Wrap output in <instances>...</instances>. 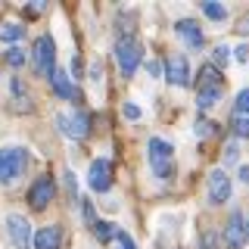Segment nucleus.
<instances>
[{
    "label": "nucleus",
    "mask_w": 249,
    "mask_h": 249,
    "mask_svg": "<svg viewBox=\"0 0 249 249\" xmlns=\"http://www.w3.org/2000/svg\"><path fill=\"white\" fill-rule=\"evenodd\" d=\"M44 6H47V3H44V0H35V3H31V13H41V10H44Z\"/></svg>",
    "instance_id": "2f4dec72"
},
{
    "label": "nucleus",
    "mask_w": 249,
    "mask_h": 249,
    "mask_svg": "<svg viewBox=\"0 0 249 249\" xmlns=\"http://www.w3.org/2000/svg\"><path fill=\"white\" fill-rule=\"evenodd\" d=\"M231 128H233V134H237V137L249 140V115H233Z\"/></svg>",
    "instance_id": "412c9836"
},
{
    "label": "nucleus",
    "mask_w": 249,
    "mask_h": 249,
    "mask_svg": "<svg viewBox=\"0 0 249 249\" xmlns=\"http://www.w3.org/2000/svg\"><path fill=\"white\" fill-rule=\"evenodd\" d=\"M224 93V75L215 66L199 69V88H196V109H212Z\"/></svg>",
    "instance_id": "7ed1b4c3"
},
{
    "label": "nucleus",
    "mask_w": 249,
    "mask_h": 249,
    "mask_svg": "<svg viewBox=\"0 0 249 249\" xmlns=\"http://www.w3.org/2000/svg\"><path fill=\"white\" fill-rule=\"evenodd\" d=\"M175 35L181 37V41L190 47V50H199L202 47V28H199V22H193V19H181V22H175Z\"/></svg>",
    "instance_id": "ddd939ff"
},
{
    "label": "nucleus",
    "mask_w": 249,
    "mask_h": 249,
    "mask_svg": "<svg viewBox=\"0 0 249 249\" xmlns=\"http://www.w3.org/2000/svg\"><path fill=\"white\" fill-rule=\"evenodd\" d=\"M88 184L93 193H106L112 187V162L109 159H93L88 171Z\"/></svg>",
    "instance_id": "1a4fd4ad"
},
{
    "label": "nucleus",
    "mask_w": 249,
    "mask_h": 249,
    "mask_svg": "<svg viewBox=\"0 0 249 249\" xmlns=\"http://www.w3.org/2000/svg\"><path fill=\"white\" fill-rule=\"evenodd\" d=\"M56 124H59V131L66 137H72V140H84L90 134V119L78 109V112H59L56 115Z\"/></svg>",
    "instance_id": "423d86ee"
},
{
    "label": "nucleus",
    "mask_w": 249,
    "mask_h": 249,
    "mask_svg": "<svg viewBox=\"0 0 249 249\" xmlns=\"http://www.w3.org/2000/svg\"><path fill=\"white\" fill-rule=\"evenodd\" d=\"M81 212H84V221L93 228V224H97V215H93V202L90 199H81Z\"/></svg>",
    "instance_id": "bb28decb"
},
{
    "label": "nucleus",
    "mask_w": 249,
    "mask_h": 249,
    "mask_svg": "<svg viewBox=\"0 0 249 249\" xmlns=\"http://www.w3.org/2000/svg\"><path fill=\"white\" fill-rule=\"evenodd\" d=\"M106 246H109V249H137V246H134V240H131V237H128V233H124L122 228L115 231V237L109 240Z\"/></svg>",
    "instance_id": "6ab92c4d"
},
{
    "label": "nucleus",
    "mask_w": 249,
    "mask_h": 249,
    "mask_svg": "<svg viewBox=\"0 0 249 249\" xmlns=\"http://www.w3.org/2000/svg\"><path fill=\"white\" fill-rule=\"evenodd\" d=\"M66 193H69V199L75 202V196H78V181H75V171H66Z\"/></svg>",
    "instance_id": "393cba45"
},
{
    "label": "nucleus",
    "mask_w": 249,
    "mask_h": 249,
    "mask_svg": "<svg viewBox=\"0 0 249 249\" xmlns=\"http://www.w3.org/2000/svg\"><path fill=\"white\" fill-rule=\"evenodd\" d=\"M50 88L56 97L62 100H78V90H75V84H72V78H69V72H62V69H56V72L50 75Z\"/></svg>",
    "instance_id": "2eb2a0df"
},
{
    "label": "nucleus",
    "mask_w": 249,
    "mask_h": 249,
    "mask_svg": "<svg viewBox=\"0 0 249 249\" xmlns=\"http://www.w3.org/2000/svg\"><path fill=\"white\" fill-rule=\"evenodd\" d=\"M115 62H119V72L124 78H131L137 72V66L143 62V47H140L134 35H122L115 41Z\"/></svg>",
    "instance_id": "20e7f679"
},
{
    "label": "nucleus",
    "mask_w": 249,
    "mask_h": 249,
    "mask_svg": "<svg viewBox=\"0 0 249 249\" xmlns=\"http://www.w3.org/2000/svg\"><path fill=\"white\" fill-rule=\"evenodd\" d=\"M212 59L218 62V66H228V59H231V47H224V44H218L215 50H212Z\"/></svg>",
    "instance_id": "5701e85b"
},
{
    "label": "nucleus",
    "mask_w": 249,
    "mask_h": 249,
    "mask_svg": "<svg viewBox=\"0 0 249 249\" xmlns=\"http://www.w3.org/2000/svg\"><path fill=\"white\" fill-rule=\"evenodd\" d=\"M146 159H150V168L159 181H168L175 175V146L162 137H150L146 143Z\"/></svg>",
    "instance_id": "f03ea898"
},
{
    "label": "nucleus",
    "mask_w": 249,
    "mask_h": 249,
    "mask_svg": "<svg viewBox=\"0 0 249 249\" xmlns=\"http://www.w3.org/2000/svg\"><path fill=\"white\" fill-rule=\"evenodd\" d=\"M6 233H10L16 249H31V237L35 233H31V224H28L25 215H19V212L6 215Z\"/></svg>",
    "instance_id": "6e6552de"
},
{
    "label": "nucleus",
    "mask_w": 249,
    "mask_h": 249,
    "mask_svg": "<svg viewBox=\"0 0 249 249\" xmlns=\"http://www.w3.org/2000/svg\"><path fill=\"white\" fill-rule=\"evenodd\" d=\"M240 181H243V184H249V165H243V168H240Z\"/></svg>",
    "instance_id": "7c9ffc66"
},
{
    "label": "nucleus",
    "mask_w": 249,
    "mask_h": 249,
    "mask_svg": "<svg viewBox=\"0 0 249 249\" xmlns=\"http://www.w3.org/2000/svg\"><path fill=\"white\" fill-rule=\"evenodd\" d=\"M90 81H93V84H100V81H103V62H100V59L90 66Z\"/></svg>",
    "instance_id": "cd10ccee"
},
{
    "label": "nucleus",
    "mask_w": 249,
    "mask_h": 249,
    "mask_svg": "<svg viewBox=\"0 0 249 249\" xmlns=\"http://www.w3.org/2000/svg\"><path fill=\"white\" fill-rule=\"evenodd\" d=\"M122 112L128 115L131 122H137V119H140V106H137V103H124V109H122Z\"/></svg>",
    "instance_id": "c85d7f7f"
},
{
    "label": "nucleus",
    "mask_w": 249,
    "mask_h": 249,
    "mask_svg": "<svg viewBox=\"0 0 249 249\" xmlns=\"http://www.w3.org/2000/svg\"><path fill=\"white\" fill-rule=\"evenodd\" d=\"M233 106H237V115H249V88H243L237 93V103Z\"/></svg>",
    "instance_id": "4be33fe9"
},
{
    "label": "nucleus",
    "mask_w": 249,
    "mask_h": 249,
    "mask_svg": "<svg viewBox=\"0 0 249 249\" xmlns=\"http://www.w3.org/2000/svg\"><path fill=\"white\" fill-rule=\"evenodd\" d=\"M25 168H28V150L25 146H0V184L3 187H10L16 184L22 175H25Z\"/></svg>",
    "instance_id": "f257e3e1"
},
{
    "label": "nucleus",
    "mask_w": 249,
    "mask_h": 249,
    "mask_svg": "<svg viewBox=\"0 0 249 249\" xmlns=\"http://www.w3.org/2000/svg\"><path fill=\"white\" fill-rule=\"evenodd\" d=\"M237 159H240V146L237 143H228V146H224V165H233Z\"/></svg>",
    "instance_id": "a878e982"
},
{
    "label": "nucleus",
    "mask_w": 249,
    "mask_h": 249,
    "mask_svg": "<svg viewBox=\"0 0 249 249\" xmlns=\"http://www.w3.org/2000/svg\"><path fill=\"white\" fill-rule=\"evenodd\" d=\"M246 218H243V212L240 209H233V212L228 215V224H224V231H221V243H224V249H240L246 243Z\"/></svg>",
    "instance_id": "0eeeda50"
},
{
    "label": "nucleus",
    "mask_w": 249,
    "mask_h": 249,
    "mask_svg": "<svg viewBox=\"0 0 249 249\" xmlns=\"http://www.w3.org/2000/svg\"><path fill=\"white\" fill-rule=\"evenodd\" d=\"M115 231H119V224H112V221H100L97 218V224H93V237H97L100 243H109V240L115 237Z\"/></svg>",
    "instance_id": "f3484780"
},
{
    "label": "nucleus",
    "mask_w": 249,
    "mask_h": 249,
    "mask_svg": "<svg viewBox=\"0 0 249 249\" xmlns=\"http://www.w3.org/2000/svg\"><path fill=\"white\" fill-rule=\"evenodd\" d=\"M165 78H168L171 84H178V88H187V84H190V66H187V56H181V53L168 56V62H165Z\"/></svg>",
    "instance_id": "f8f14e48"
},
{
    "label": "nucleus",
    "mask_w": 249,
    "mask_h": 249,
    "mask_svg": "<svg viewBox=\"0 0 249 249\" xmlns=\"http://www.w3.org/2000/svg\"><path fill=\"white\" fill-rule=\"evenodd\" d=\"M31 246H35V249H59L62 246L59 224H47V228H41L35 237H31Z\"/></svg>",
    "instance_id": "4468645a"
},
{
    "label": "nucleus",
    "mask_w": 249,
    "mask_h": 249,
    "mask_svg": "<svg viewBox=\"0 0 249 249\" xmlns=\"http://www.w3.org/2000/svg\"><path fill=\"white\" fill-rule=\"evenodd\" d=\"M233 59H237V62H249V44H240L237 50H233Z\"/></svg>",
    "instance_id": "c756f323"
},
{
    "label": "nucleus",
    "mask_w": 249,
    "mask_h": 249,
    "mask_svg": "<svg viewBox=\"0 0 249 249\" xmlns=\"http://www.w3.org/2000/svg\"><path fill=\"white\" fill-rule=\"evenodd\" d=\"M3 59L10 62L13 69H22V66H25V50H22V47H10V50L3 53Z\"/></svg>",
    "instance_id": "aec40b11"
},
{
    "label": "nucleus",
    "mask_w": 249,
    "mask_h": 249,
    "mask_svg": "<svg viewBox=\"0 0 249 249\" xmlns=\"http://www.w3.org/2000/svg\"><path fill=\"white\" fill-rule=\"evenodd\" d=\"M31 59H35V72L41 78H50L56 72V44L50 35H41L31 47Z\"/></svg>",
    "instance_id": "39448f33"
},
{
    "label": "nucleus",
    "mask_w": 249,
    "mask_h": 249,
    "mask_svg": "<svg viewBox=\"0 0 249 249\" xmlns=\"http://www.w3.org/2000/svg\"><path fill=\"white\" fill-rule=\"evenodd\" d=\"M53 196H56V184H53L50 175H41L35 184H31V190H28V202L35 209H47V202H50Z\"/></svg>",
    "instance_id": "9b49d317"
},
{
    "label": "nucleus",
    "mask_w": 249,
    "mask_h": 249,
    "mask_svg": "<svg viewBox=\"0 0 249 249\" xmlns=\"http://www.w3.org/2000/svg\"><path fill=\"white\" fill-rule=\"evenodd\" d=\"M202 13H206L212 22H224V19H228V6L218 3V0H206V3H202Z\"/></svg>",
    "instance_id": "a211bd4d"
},
{
    "label": "nucleus",
    "mask_w": 249,
    "mask_h": 249,
    "mask_svg": "<svg viewBox=\"0 0 249 249\" xmlns=\"http://www.w3.org/2000/svg\"><path fill=\"white\" fill-rule=\"evenodd\" d=\"M193 131H196V137H209L215 131V124L209 119H196V124H193Z\"/></svg>",
    "instance_id": "b1692460"
},
{
    "label": "nucleus",
    "mask_w": 249,
    "mask_h": 249,
    "mask_svg": "<svg viewBox=\"0 0 249 249\" xmlns=\"http://www.w3.org/2000/svg\"><path fill=\"white\" fill-rule=\"evenodd\" d=\"M243 228H246V240H249V221H246V224H243Z\"/></svg>",
    "instance_id": "473e14b6"
},
{
    "label": "nucleus",
    "mask_w": 249,
    "mask_h": 249,
    "mask_svg": "<svg viewBox=\"0 0 249 249\" xmlns=\"http://www.w3.org/2000/svg\"><path fill=\"white\" fill-rule=\"evenodd\" d=\"M22 37H25V28H22L19 22H3V25H0V41L16 44V41H22Z\"/></svg>",
    "instance_id": "dca6fc26"
},
{
    "label": "nucleus",
    "mask_w": 249,
    "mask_h": 249,
    "mask_svg": "<svg viewBox=\"0 0 249 249\" xmlns=\"http://www.w3.org/2000/svg\"><path fill=\"white\" fill-rule=\"evenodd\" d=\"M228 199H231V178L224 168H215L209 175V202L212 206H224Z\"/></svg>",
    "instance_id": "9d476101"
}]
</instances>
